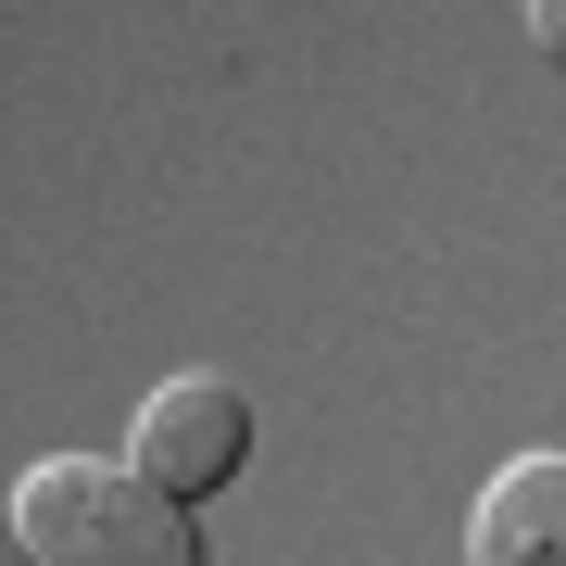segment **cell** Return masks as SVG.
<instances>
[{
	"label": "cell",
	"instance_id": "cell-1",
	"mask_svg": "<svg viewBox=\"0 0 566 566\" xmlns=\"http://www.w3.org/2000/svg\"><path fill=\"white\" fill-rule=\"evenodd\" d=\"M13 554L25 566H202V528L126 453H51L13 479Z\"/></svg>",
	"mask_w": 566,
	"mask_h": 566
},
{
	"label": "cell",
	"instance_id": "cell-4",
	"mask_svg": "<svg viewBox=\"0 0 566 566\" xmlns=\"http://www.w3.org/2000/svg\"><path fill=\"white\" fill-rule=\"evenodd\" d=\"M528 39H542V63L566 51V0H528Z\"/></svg>",
	"mask_w": 566,
	"mask_h": 566
},
{
	"label": "cell",
	"instance_id": "cell-2",
	"mask_svg": "<svg viewBox=\"0 0 566 566\" xmlns=\"http://www.w3.org/2000/svg\"><path fill=\"white\" fill-rule=\"evenodd\" d=\"M126 465L164 491V504H202V491H227L252 465V403L227 378H164L139 428H126Z\"/></svg>",
	"mask_w": 566,
	"mask_h": 566
},
{
	"label": "cell",
	"instance_id": "cell-3",
	"mask_svg": "<svg viewBox=\"0 0 566 566\" xmlns=\"http://www.w3.org/2000/svg\"><path fill=\"white\" fill-rule=\"evenodd\" d=\"M465 566H566V453H516L465 516Z\"/></svg>",
	"mask_w": 566,
	"mask_h": 566
}]
</instances>
